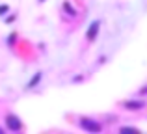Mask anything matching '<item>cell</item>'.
Instances as JSON below:
<instances>
[{"label": "cell", "instance_id": "obj_1", "mask_svg": "<svg viewBox=\"0 0 147 134\" xmlns=\"http://www.w3.org/2000/svg\"><path fill=\"white\" fill-rule=\"evenodd\" d=\"M80 129H84L86 132H100L102 123L95 121L93 117H80Z\"/></svg>", "mask_w": 147, "mask_h": 134}, {"label": "cell", "instance_id": "obj_2", "mask_svg": "<svg viewBox=\"0 0 147 134\" xmlns=\"http://www.w3.org/2000/svg\"><path fill=\"white\" fill-rule=\"evenodd\" d=\"M6 127L9 129L11 132H19L22 129V121L19 119L15 114H7V116H6Z\"/></svg>", "mask_w": 147, "mask_h": 134}, {"label": "cell", "instance_id": "obj_3", "mask_svg": "<svg viewBox=\"0 0 147 134\" xmlns=\"http://www.w3.org/2000/svg\"><path fill=\"white\" fill-rule=\"evenodd\" d=\"M99 30H100V21L99 19H95L93 22H91L90 26H88V30H86V39L90 41H95L97 39V36H99Z\"/></svg>", "mask_w": 147, "mask_h": 134}, {"label": "cell", "instance_id": "obj_4", "mask_svg": "<svg viewBox=\"0 0 147 134\" xmlns=\"http://www.w3.org/2000/svg\"><path fill=\"white\" fill-rule=\"evenodd\" d=\"M123 106H125L127 110H142L145 108V101H125L123 102Z\"/></svg>", "mask_w": 147, "mask_h": 134}, {"label": "cell", "instance_id": "obj_5", "mask_svg": "<svg viewBox=\"0 0 147 134\" xmlns=\"http://www.w3.org/2000/svg\"><path fill=\"white\" fill-rule=\"evenodd\" d=\"M41 76H43L41 73H36V76H34V78H32V80L28 82V90H30V88H34V86H36L37 82H39V80H41Z\"/></svg>", "mask_w": 147, "mask_h": 134}, {"label": "cell", "instance_id": "obj_6", "mask_svg": "<svg viewBox=\"0 0 147 134\" xmlns=\"http://www.w3.org/2000/svg\"><path fill=\"white\" fill-rule=\"evenodd\" d=\"M63 9H65V11H69V13H71V17H75V15H76L75 7H73V6H71L69 2H65V4H63Z\"/></svg>", "mask_w": 147, "mask_h": 134}, {"label": "cell", "instance_id": "obj_7", "mask_svg": "<svg viewBox=\"0 0 147 134\" xmlns=\"http://www.w3.org/2000/svg\"><path fill=\"white\" fill-rule=\"evenodd\" d=\"M7 9H9V6H7V4H4V6H0V15L7 13Z\"/></svg>", "mask_w": 147, "mask_h": 134}, {"label": "cell", "instance_id": "obj_8", "mask_svg": "<svg viewBox=\"0 0 147 134\" xmlns=\"http://www.w3.org/2000/svg\"><path fill=\"white\" fill-rule=\"evenodd\" d=\"M119 131H132V132H138V129H134V127H121Z\"/></svg>", "mask_w": 147, "mask_h": 134}, {"label": "cell", "instance_id": "obj_9", "mask_svg": "<svg viewBox=\"0 0 147 134\" xmlns=\"http://www.w3.org/2000/svg\"><path fill=\"white\" fill-rule=\"evenodd\" d=\"M140 95H147V86H144V88L140 90Z\"/></svg>", "mask_w": 147, "mask_h": 134}, {"label": "cell", "instance_id": "obj_10", "mask_svg": "<svg viewBox=\"0 0 147 134\" xmlns=\"http://www.w3.org/2000/svg\"><path fill=\"white\" fill-rule=\"evenodd\" d=\"M2 132H4V129H2V127H0V134H2Z\"/></svg>", "mask_w": 147, "mask_h": 134}, {"label": "cell", "instance_id": "obj_11", "mask_svg": "<svg viewBox=\"0 0 147 134\" xmlns=\"http://www.w3.org/2000/svg\"><path fill=\"white\" fill-rule=\"evenodd\" d=\"M39 2H45V0H39Z\"/></svg>", "mask_w": 147, "mask_h": 134}]
</instances>
